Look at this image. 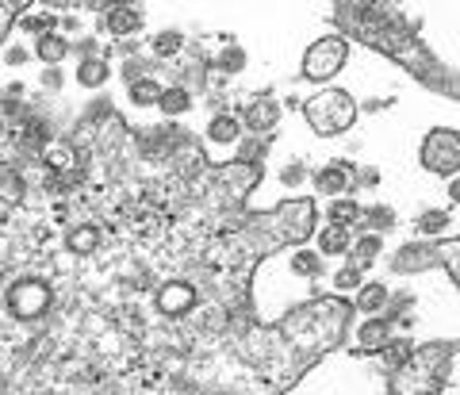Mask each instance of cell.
Masks as SVG:
<instances>
[{"mask_svg": "<svg viewBox=\"0 0 460 395\" xmlns=\"http://www.w3.org/2000/svg\"><path fill=\"white\" fill-rule=\"evenodd\" d=\"M345 54H349V46H345L342 39H319V43L307 50V58H303V77L307 81L334 77L337 69L345 66Z\"/></svg>", "mask_w": 460, "mask_h": 395, "instance_id": "277c9868", "label": "cell"}, {"mask_svg": "<svg viewBox=\"0 0 460 395\" xmlns=\"http://www.w3.org/2000/svg\"><path fill=\"white\" fill-rule=\"evenodd\" d=\"M131 100H135V104H158L161 88L153 85V81H135V85H131Z\"/></svg>", "mask_w": 460, "mask_h": 395, "instance_id": "d6986e66", "label": "cell"}, {"mask_svg": "<svg viewBox=\"0 0 460 395\" xmlns=\"http://www.w3.org/2000/svg\"><path fill=\"white\" fill-rule=\"evenodd\" d=\"M445 222H449L445 211H429V215L418 219V230H426V235H437V230H445Z\"/></svg>", "mask_w": 460, "mask_h": 395, "instance_id": "cb8c5ba5", "label": "cell"}, {"mask_svg": "<svg viewBox=\"0 0 460 395\" xmlns=\"http://www.w3.org/2000/svg\"><path fill=\"white\" fill-rule=\"evenodd\" d=\"M364 8H368L372 16H361V8H357V4H337V12H342V24L349 27V31L361 35L364 43H372L376 50H384V54L399 58L407 69L422 73V81H429L434 88H449V93H453V81H449V73L426 54L422 46L414 43L411 35H407V19H403V16H395L392 8H384V4H364Z\"/></svg>", "mask_w": 460, "mask_h": 395, "instance_id": "6da1fadb", "label": "cell"}, {"mask_svg": "<svg viewBox=\"0 0 460 395\" xmlns=\"http://www.w3.org/2000/svg\"><path fill=\"white\" fill-rule=\"evenodd\" d=\"M43 161H46V169H54V173H73L77 169V158H73L69 146H46Z\"/></svg>", "mask_w": 460, "mask_h": 395, "instance_id": "9c48e42d", "label": "cell"}, {"mask_svg": "<svg viewBox=\"0 0 460 395\" xmlns=\"http://www.w3.org/2000/svg\"><path fill=\"white\" fill-rule=\"evenodd\" d=\"M77 77H81V85H88V88H92V85H100V81L108 77V62H100V58H88V62L81 66V73H77Z\"/></svg>", "mask_w": 460, "mask_h": 395, "instance_id": "2e32d148", "label": "cell"}, {"mask_svg": "<svg viewBox=\"0 0 460 395\" xmlns=\"http://www.w3.org/2000/svg\"><path fill=\"white\" fill-rule=\"evenodd\" d=\"M460 161V143L453 130H434L422 146V165L434 169V173H453Z\"/></svg>", "mask_w": 460, "mask_h": 395, "instance_id": "8992f818", "label": "cell"}, {"mask_svg": "<svg viewBox=\"0 0 460 395\" xmlns=\"http://www.w3.org/2000/svg\"><path fill=\"white\" fill-rule=\"evenodd\" d=\"M24 138L27 143H35V146H50V127L43 123V119H27V127H24Z\"/></svg>", "mask_w": 460, "mask_h": 395, "instance_id": "7402d4cb", "label": "cell"}, {"mask_svg": "<svg viewBox=\"0 0 460 395\" xmlns=\"http://www.w3.org/2000/svg\"><path fill=\"white\" fill-rule=\"evenodd\" d=\"M138 24H142V12H135V8H119V12H111L104 19V27L111 35H127V31H135Z\"/></svg>", "mask_w": 460, "mask_h": 395, "instance_id": "30bf717a", "label": "cell"}, {"mask_svg": "<svg viewBox=\"0 0 460 395\" xmlns=\"http://www.w3.org/2000/svg\"><path fill=\"white\" fill-rule=\"evenodd\" d=\"M384 342H387V322L376 319V322H364L361 327V346L364 349H380Z\"/></svg>", "mask_w": 460, "mask_h": 395, "instance_id": "5bb4252c", "label": "cell"}, {"mask_svg": "<svg viewBox=\"0 0 460 395\" xmlns=\"http://www.w3.org/2000/svg\"><path fill=\"white\" fill-rule=\"evenodd\" d=\"M153 50H158L161 58L177 54V50H180V35H173V31H165V35H158V39H153Z\"/></svg>", "mask_w": 460, "mask_h": 395, "instance_id": "d4e9b609", "label": "cell"}, {"mask_svg": "<svg viewBox=\"0 0 460 395\" xmlns=\"http://www.w3.org/2000/svg\"><path fill=\"white\" fill-rule=\"evenodd\" d=\"M449 272H453V280L460 277V269H456V242H449Z\"/></svg>", "mask_w": 460, "mask_h": 395, "instance_id": "f546056e", "label": "cell"}, {"mask_svg": "<svg viewBox=\"0 0 460 395\" xmlns=\"http://www.w3.org/2000/svg\"><path fill=\"white\" fill-rule=\"evenodd\" d=\"M315 185H319V192H326V196H334V192L345 188V169H337V165L322 169V173L315 177Z\"/></svg>", "mask_w": 460, "mask_h": 395, "instance_id": "4fadbf2b", "label": "cell"}, {"mask_svg": "<svg viewBox=\"0 0 460 395\" xmlns=\"http://www.w3.org/2000/svg\"><path fill=\"white\" fill-rule=\"evenodd\" d=\"M276 116H280V108H276L272 100H257V104L245 108V123H250L253 130H269L276 123Z\"/></svg>", "mask_w": 460, "mask_h": 395, "instance_id": "ba28073f", "label": "cell"}, {"mask_svg": "<svg viewBox=\"0 0 460 395\" xmlns=\"http://www.w3.org/2000/svg\"><path fill=\"white\" fill-rule=\"evenodd\" d=\"M192 303H196V292L192 284H180V280H173L158 292V307L165 311V315H180V311H188Z\"/></svg>", "mask_w": 460, "mask_h": 395, "instance_id": "52a82bcc", "label": "cell"}, {"mask_svg": "<svg viewBox=\"0 0 460 395\" xmlns=\"http://www.w3.org/2000/svg\"><path fill=\"white\" fill-rule=\"evenodd\" d=\"M24 27H27V31H50V27H54V16H50V12H35V16L24 19Z\"/></svg>", "mask_w": 460, "mask_h": 395, "instance_id": "484cf974", "label": "cell"}, {"mask_svg": "<svg viewBox=\"0 0 460 395\" xmlns=\"http://www.w3.org/2000/svg\"><path fill=\"white\" fill-rule=\"evenodd\" d=\"M208 135L215 138V143H234V138H238V123H234L230 116H215L211 127H208Z\"/></svg>", "mask_w": 460, "mask_h": 395, "instance_id": "7c38bea8", "label": "cell"}, {"mask_svg": "<svg viewBox=\"0 0 460 395\" xmlns=\"http://www.w3.org/2000/svg\"><path fill=\"white\" fill-rule=\"evenodd\" d=\"M330 215H334V222L342 227V222H353L357 215H361V207L353 204V200H337V204L330 207Z\"/></svg>", "mask_w": 460, "mask_h": 395, "instance_id": "603a6c76", "label": "cell"}, {"mask_svg": "<svg viewBox=\"0 0 460 395\" xmlns=\"http://www.w3.org/2000/svg\"><path fill=\"white\" fill-rule=\"evenodd\" d=\"M380 353H384V364H387V369H399V364L411 357V342H392V346L384 342Z\"/></svg>", "mask_w": 460, "mask_h": 395, "instance_id": "e0dca14e", "label": "cell"}, {"mask_svg": "<svg viewBox=\"0 0 460 395\" xmlns=\"http://www.w3.org/2000/svg\"><path fill=\"white\" fill-rule=\"evenodd\" d=\"M342 250H349V230H342V227L326 230L322 235V253H342Z\"/></svg>", "mask_w": 460, "mask_h": 395, "instance_id": "44dd1931", "label": "cell"}, {"mask_svg": "<svg viewBox=\"0 0 460 395\" xmlns=\"http://www.w3.org/2000/svg\"><path fill=\"white\" fill-rule=\"evenodd\" d=\"M361 284V269H342L337 272V288H357Z\"/></svg>", "mask_w": 460, "mask_h": 395, "instance_id": "83f0119b", "label": "cell"}, {"mask_svg": "<svg viewBox=\"0 0 460 395\" xmlns=\"http://www.w3.org/2000/svg\"><path fill=\"white\" fill-rule=\"evenodd\" d=\"M295 269H300V272H315V269H319V257H315V253H300V257H295Z\"/></svg>", "mask_w": 460, "mask_h": 395, "instance_id": "f1b7e54d", "label": "cell"}, {"mask_svg": "<svg viewBox=\"0 0 460 395\" xmlns=\"http://www.w3.org/2000/svg\"><path fill=\"white\" fill-rule=\"evenodd\" d=\"M39 58H43V62H61V58H66V43L54 39V35H43L39 39Z\"/></svg>", "mask_w": 460, "mask_h": 395, "instance_id": "ac0fdd59", "label": "cell"}, {"mask_svg": "<svg viewBox=\"0 0 460 395\" xmlns=\"http://www.w3.org/2000/svg\"><path fill=\"white\" fill-rule=\"evenodd\" d=\"M384 303H387V288L384 284H368L361 292V299H357V307H361V311H380Z\"/></svg>", "mask_w": 460, "mask_h": 395, "instance_id": "9a60e30c", "label": "cell"}, {"mask_svg": "<svg viewBox=\"0 0 460 395\" xmlns=\"http://www.w3.org/2000/svg\"><path fill=\"white\" fill-rule=\"evenodd\" d=\"M376 250H380V242H376V238H364L361 246H357V269H364V265H368V257H372Z\"/></svg>", "mask_w": 460, "mask_h": 395, "instance_id": "4316f807", "label": "cell"}, {"mask_svg": "<svg viewBox=\"0 0 460 395\" xmlns=\"http://www.w3.org/2000/svg\"><path fill=\"white\" fill-rule=\"evenodd\" d=\"M96 242H100V230L96 227L69 230V250H73V253H92V250H96Z\"/></svg>", "mask_w": 460, "mask_h": 395, "instance_id": "8fae6325", "label": "cell"}, {"mask_svg": "<svg viewBox=\"0 0 460 395\" xmlns=\"http://www.w3.org/2000/svg\"><path fill=\"white\" fill-rule=\"evenodd\" d=\"M46 307H50V288L43 280H19V284L8 288V311L16 319L31 322V319L46 315Z\"/></svg>", "mask_w": 460, "mask_h": 395, "instance_id": "5b68a950", "label": "cell"}, {"mask_svg": "<svg viewBox=\"0 0 460 395\" xmlns=\"http://www.w3.org/2000/svg\"><path fill=\"white\" fill-rule=\"evenodd\" d=\"M158 104H161V111H169V116H177V111H184V108H188V93H184V88H165Z\"/></svg>", "mask_w": 460, "mask_h": 395, "instance_id": "ffe728a7", "label": "cell"}, {"mask_svg": "<svg viewBox=\"0 0 460 395\" xmlns=\"http://www.w3.org/2000/svg\"><path fill=\"white\" fill-rule=\"evenodd\" d=\"M307 119H311V127L319 135H342V130L353 127L357 108L345 93L330 88V93H319L315 100H307Z\"/></svg>", "mask_w": 460, "mask_h": 395, "instance_id": "7a4b0ae2", "label": "cell"}, {"mask_svg": "<svg viewBox=\"0 0 460 395\" xmlns=\"http://www.w3.org/2000/svg\"><path fill=\"white\" fill-rule=\"evenodd\" d=\"M414 353V349H411ZM453 346H429L422 353H414V357H407L399 364V380H395V391H437V364H441Z\"/></svg>", "mask_w": 460, "mask_h": 395, "instance_id": "3957f363", "label": "cell"}]
</instances>
